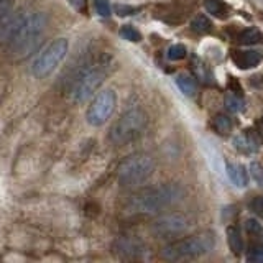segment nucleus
<instances>
[{
    "label": "nucleus",
    "mask_w": 263,
    "mask_h": 263,
    "mask_svg": "<svg viewBox=\"0 0 263 263\" xmlns=\"http://www.w3.org/2000/svg\"><path fill=\"white\" fill-rule=\"evenodd\" d=\"M46 25L48 18L43 12H20L10 33L4 40L8 54L13 58H25L31 54L43 40Z\"/></svg>",
    "instance_id": "1"
},
{
    "label": "nucleus",
    "mask_w": 263,
    "mask_h": 263,
    "mask_svg": "<svg viewBox=\"0 0 263 263\" xmlns=\"http://www.w3.org/2000/svg\"><path fill=\"white\" fill-rule=\"evenodd\" d=\"M184 197V189L179 184L166 183L156 187L143 189L132 197L128 202V211L135 214H156L161 209L179 202Z\"/></svg>",
    "instance_id": "2"
},
{
    "label": "nucleus",
    "mask_w": 263,
    "mask_h": 263,
    "mask_svg": "<svg viewBox=\"0 0 263 263\" xmlns=\"http://www.w3.org/2000/svg\"><path fill=\"white\" fill-rule=\"evenodd\" d=\"M216 247V235L212 232H202L197 235L184 237L168 243L161 249V257L164 260H194L208 255Z\"/></svg>",
    "instance_id": "3"
},
{
    "label": "nucleus",
    "mask_w": 263,
    "mask_h": 263,
    "mask_svg": "<svg viewBox=\"0 0 263 263\" xmlns=\"http://www.w3.org/2000/svg\"><path fill=\"white\" fill-rule=\"evenodd\" d=\"M146 123L148 115L142 109H138V107L123 112L109 132L110 142L115 145H125L134 142V140H137L143 134Z\"/></svg>",
    "instance_id": "4"
},
{
    "label": "nucleus",
    "mask_w": 263,
    "mask_h": 263,
    "mask_svg": "<svg viewBox=\"0 0 263 263\" xmlns=\"http://www.w3.org/2000/svg\"><path fill=\"white\" fill-rule=\"evenodd\" d=\"M155 171V160L146 153L132 155L122 161L119 168V184L122 187H135L146 183Z\"/></svg>",
    "instance_id": "5"
},
{
    "label": "nucleus",
    "mask_w": 263,
    "mask_h": 263,
    "mask_svg": "<svg viewBox=\"0 0 263 263\" xmlns=\"http://www.w3.org/2000/svg\"><path fill=\"white\" fill-rule=\"evenodd\" d=\"M69 43L66 38H58L51 41L46 48H43L36 54V58L31 63V74L36 79H45L51 74L58 66L63 63V60L68 54Z\"/></svg>",
    "instance_id": "6"
},
{
    "label": "nucleus",
    "mask_w": 263,
    "mask_h": 263,
    "mask_svg": "<svg viewBox=\"0 0 263 263\" xmlns=\"http://www.w3.org/2000/svg\"><path fill=\"white\" fill-rule=\"evenodd\" d=\"M107 76V69L104 64H94L90 68L81 71L71 89V99L76 104H82L89 101L96 94V90L102 86Z\"/></svg>",
    "instance_id": "7"
},
{
    "label": "nucleus",
    "mask_w": 263,
    "mask_h": 263,
    "mask_svg": "<svg viewBox=\"0 0 263 263\" xmlns=\"http://www.w3.org/2000/svg\"><path fill=\"white\" fill-rule=\"evenodd\" d=\"M117 105V96L112 89H105L102 92H99L92 102H90L89 109L86 112V120L89 125L101 127L112 117V114Z\"/></svg>",
    "instance_id": "8"
},
{
    "label": "nucleus",
    "mask_w": 263,
    "mask_h": 263,
    "mask_svg": "<svg viewBox=\"0 0 263 263\" xmlns=\"http://www.w3.org/2000/svg\"><path fill=\"white\" fill-rule=\"evenodd\" d=\"M189 219L184 217L183 214H168V216H161L152 224L153 235L160 238H168L183 234L184 230L189 229Z\"/></svg>",
    "instance_id": "9"
},
{
    "label": "nucleus",
    "mask_w": 263,
    "mask_h": 263,
    "mask_svg": "<svg viewBox=\"0 0 263 263\" xmlns=\"http://www.w3.org/2000/svg\"><path fill=\"white\" fill-rule=\"evenodd\" d=\"M261 135L258 130L255 128H247L242 134H238L234 137V146L237 152H240L243 155H252L257 153L261 148Z\"/></svg>",
    "instance_id": "10"
},
{
    "label": "nucleus",
    "mask_w": 263,
    "mask_h": 263,
    "mask_svg": "<svg viewBox=\"0 0 263 263\" xmlns=\"http://www.w3.org/2000/svg\"><path fill=\"white\" fill-rule=\"evenodd\" d=\"M20 12L15 10L13 0H0V40H5L18 18Z\"/></svg>",
    "instance_id": "11"
},
{
    "label": "nucleus",
    "mask_w": 263,
    "mask_h": 263,
    "mask_svg": "<svg viewBox=\"0 0 263 263\" xmlns=\"http://www.w3.org/2000/svg\"><path fill=\"white\" fill-rule=\"evenodd\" d=\"M230 58H232L234 64L238 69H250L261 63L263 53L258 51V49H249V51H237V49H234L230 53Z\"/></svg>",
    "instance_id": "12"
},
{
    "label": "nucleus",
    "mask_w": 263,
    "mask_h": 263,
    "mask_svg": "<svg viewBox=\"0 0 263 263\" xmlns=\"http://www.w3.org/2000/svg\"><path fill=\"white\" fill-rule=\"evenodd\" d=\"M114 250L115 253H119L120 257L125 258H137L145 252V247L140 240H135V238H119L117 242L114 243Z\"/></svg>",
    "instance_id": "13"
},
{
    "label": "nucleus",
    "mask_w": 263,
    "mask_h": 263,
    "mask_svg": "<svg viewBox=\"0 0 263 263\" xmlns=\"http://www.w3.org/2000/svg\"><path fill=\"white\" fill-rule=\"evenodd\" d=\"M226 171H227V176L230 179V183H232L235 187L238 189H243L249 186V171L240 163H227L226 164Z\"/></svg>",
    "instance_id": "14"
},
{
    "label": "nucleus",
    "mask_w": 263,
    "mask_h": 263,
    "mask_svg": "<svg viewBox=\"0 0 263 263\" xmlns=\"http://www.w3.org/2000/svg\"><path fill=\"white\" fill-rule=\"evenodd\" d=\"M226 235H227V242H229V249L232 250L235 257H240L243 253V240H242V234L235 226H229L226 229Z\"/></svg>",
    "instance_id": "15"
},
{
    "label": "nucleus",
    "mask_w": 263,
    "mask_h": 263,
    "mask_svg": "<svg viewBox=\"0 0 263 263\" xmlns=\"http://www.w3.org/2000/svg\"><path fill=\"white\" fill-rule=\"evenodd\" d=\"M176 86L179 87V90L183 92L186 97H194L197 92V84L193 76L183 72V74H178L176 76Z\"/></svg>",
    "instance_id": "16"
},
{
    "label": "nucleus",
    "mask_w": 263,
    "mask_h": 263,
    "mask_svg": "<svg viewBox=\"0 0 263 263\" xmlns=\"http://www.w3.org/2000/svg\"><path fill=\"white\" fill-rule=\"evenodd\" d=\"M237 41L240 45H247V46L260 45L263 41V33L258 28H247V30L238 33Z\"/></svg>",
    "instance_id": "17"
},
{
    "label": "nucleus",
    "mask_w": 263,
    "mask_h": 263,
    "mask_svg": "<svg viewBox=\"0 0 263 263\" xmlns=\"http://www.w3.org/2000/svg\"><path fill=\"white\" fill-rule=\"evenodd\" d=\"M204 7H205V10L216 16V18L224 20L229 16V7L222 2V0H204Z\"/></svg>",
    "instance_id": "18"
},
{
    "label": "nucleus",
    "mask_w": 263,
    "mask_h": 263,
    "mask_svg": "<svg viewBox=\"0 0 263 263\" xmlns=\"http://www.w3.org/2000/svg\"><path fill=\"white\" fill-rule=\"evenodd\" d=\"M224 104H226V109L229 112H232V114H240V112L245 110V104L242 101V96L232 92V90H230L229 94H226Z\"/></svg>",
    "instance_id": "19"
},
{
    "label": "nucleus",
    "mask_w": 263,
    "mask_h": 263,
    "mask_svg": "<svg viewBox=\"0 0 263 263\" xmlns=\"http://www.w3.org/2000/svg\"><path fill=\"white\" fill-rule=\"evenodd\" d=\"M212 127L219 135H229L232 132V120H230L226 114H217L212 119Z\"/></svg>",
    "instance_id": "20"
},
{
    "label": "nucleus",
    "mask_w": 263,
    "mask_h": 263,
    "mask_svg": "<svg viewBox=\"0 0 263 263\" xmlns=\"http://www.w3.org/2000/svg\"><path fill=\"white\" fill-rule=\"evenodd\" d=\"M191 28H193V31L199 33V35H205V33H209L212 30V23L208 16L199 13L191 20Z\"/></svg>",
    "instance_id": "21"
},
{
    "label": "nucleus",
    "mask_w": 263,
    "mask_h": 263,
    "mask_svg": "<svg viewBox=\"0 0 263 263\" xmlns=\"http://www.w3.org/2000/svg\"><path fill=\"white\" fill-rule=\"evenodd\" d=\"M120 36L127 41H132V43H140L142 41V33L132 27V25H123L120 28Z\"/></svg>",
    "instance_id": "22"
},
{
    "label": "nucleus",
    "mask_w": 263,
    "mask_h": 263,
    "mask_svg": "<svg viewBox=\"0 0 263 263\" xmlns=\"http://www.w3.org/2000/svg\"><path fill=\"white\" fill-rule=\"evenodd\" d=\"M245 230H247V234L252 235V237H257V238L263 237V227H261V224L257 219H249V220H247L245 222Z\"/></svg>",
    "instance_id": "23"
},
{
    "label": "nucleus",
    "mask_w": 263,
    "mask_h": 263,
    "mask_svg": "<svg viewBox=\"0 0 263 263\" xmlns=\"http://www.w3.org/2000/svg\"><path fill=\"white\" fill-rule=\"evenodd\" d=\"M186 54H187V51H186L184 45H173L168 49V60L170 61H181V60H184Z\"/></svg>",
    "instance_id": "24"
},
{
    "label": "nucleus",
    "mask_w": 263,
    "mask_h": 263,
    "mask_svg": "<svg viewBox=\"0 0 263 263\" xmlns=\"http://www.w3.org/2000/svg\"><path fill=\"white\" fill-rule=\"evenodd\" d=\"M247 261L249 263H263V245H253L250 247L247 253Z\"/></svg>",
    "instance_id": "25"
},
{
    "label": "nucleus",
    "mask_w": 263,
    "mask_h": 263,
    "mask_svg": "<svg viewBox=\"0 0 263 263\" xmlns=\"http://www.w3.org/2000/svg\"><path fill=\"white\" fill-rule=\"evenodd\" d=\"M193 68H194V71H196V76L199 78V81H202V82H209V79H211V72L208 71V68H205V66H204L202 63H199L197 60H194Z\"/></svg>",
    "instance_id": "26"
},
{
    "label": "nucleus",
    "mask_w": 263,
    "mask_h": 263,
    "mask_svg": "<svg viewBox=\"0 0 263 263\" xmlns=\"http://www.w3.org/2000/svg\"><path fill=\"white\" fill-rule=\"evenodd\" d=\"M94 7H96V12L101 16H110L112 13L109 0H94Z\"/></svg>",
    "instance_id": "27"
},
{
    "label": "nucleus",
    "mask_w": 263,
    "mask_h": 263,
    "mask_svg": "<svg viewBox=\"0 0 263 263\" xmlns=\"http://www.w3.org/2000/svg\"><path fill=\"white\" fill-rule=\"evenodd\" d=\"M249 209L255 214V216L263 217V196H257L249 202Z\"/></svg>",
    "instance_id": "28"
},
{
    "label": "nucleus",
    "mask_w": 263,
    "mask_h": 263,
    "mask_svg": "<svg viewBox=\"0 0 263 263\" xmlns=\"http://www.w3.org/2000/svg\"><path fill=\"white\" fill-rule=\"evenodd\" d=\"M250 170H252V176L253 179L260 183V186H263V168L258 161H252L250 163Z\"/></svg>",
    "instance_id": "29"
},
{
    "label": "nucleus",
    "mask_w": 263,
    "mask_h": 263,
    "mask_svg": "<svg viewBox=\"0 0 263 263\" xmlns=\"http://www.w3.org/2000/svg\"><path fill=\"white\" fill-rule=\"evenodd\" d=\"M115 12H117V15L120 16H125V15H132V13H135L137 12V8L134 7H128V5H115Z\"/></svg>",
    "instance_id": "30"
},
{
    "label": "nucleus",
    "mask_w": 263,
    "mask_h": 263,
    "mask_svg": "<svg viewBox=\"0 0 263 263\" xmlns=\"http://www.w3.org/2000/svg\"><path fill=\"white\" fill-rule=\"evenodd\" d=\"M68 2L76 8L78 12H86V7H87L86 0H68Z\"/></svg>",
    "instance_id": "31"
},
{
    "label": "nucleus",
    "mask_w": 263,
    "mask_h": 263,
    "mask_svg": "<svg viewBox=\"0 0 263 263\" xmlns=\"http://www.w3.org/2000/svg\"><path fill=\"white\" fill-rule=\"evenodd\" d=\"M230 90L235 92V94H238V96H242V86L235 78H230Z\"/></svg>",
    "instance_id": "32"
},
{
    "label": "nucleus",
    "mask_w": 263,
    "mask_h": 263,
    "mask_svg": "<svg viewBox=\"0 0 263 263\" xmlns=\"http://www.w3.org/2000/svg\"><path fill=\"white\" fill-rule=\"evenodd\" d=\"M257 130L260 132V135L263 137V117L258 120V123H257Z\"/></svg>",
    "instance_id": "33"
}]
</instances>
